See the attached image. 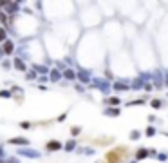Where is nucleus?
<instances>
[{
  "label": "nucleus",
  "instance_id": "obj_1",
  "mask_svg": "<svg viewBox=\"0 0 168 163\" xmlns=\"http://www.w3.org/2000/svg\"><path fill=\"white\" fill-rule=\"evenodd\" d=\"M9 143H11V145H27L29 142H27L26 138H11Z\"/></svg>",
  "mask_w": 168,
  "mask_h": 163
},
{
  "label": "nucleus",
  "instance_id": "obj_2",
  "mask_svg": "<svg viewBox=\"0 0 168 163\" xmlns=\"http://www.w3.org/2000/svg\"><path fill=\"white\" fill-rule=\"evenodd\" d=\"M60 149H62V143L56 142V139H53V142L47 143V150H60Z\"/></svg>",
  "mask_w": 168,
  "mask_h": 163
},
{
  "label": "nucleus",
  "instance_id": "obj_3",
  "mask_svg": "<svg viewBox=\"0 0 168 163\" xmlns=\"http://www.w3.org/2000/svg\"><path fill=\"white\" fill-rule=\"evenodd\" d=\"M13 49H15V45H13V42H9V40H6V42H4V53H6V55H11V53H13Z\"/></svg>",
  "mask_w": 168,
  "mask_h": 163
},
{
  "label": "nucleus",
  "instance_id": "obj_4",
  "mask_svg": "<svg viewBox=\"0 0 168 163\" xmlns=\"http://www.w3.org/2000/svg\"><path fill=\"white\" fill-rule=\"evenodd\" d=\"M107 161H109V163H119V156H117V152H110V154L107 156Z\"/></svg>",
  "mask_w": 168,
  "mask_h": 163
},
{
  "label": "nucleus",
  "instance_id": "obj_5",
  "mask_svg": "<svg viewBox=\"0 0 168 163\" xmlns=\"http://www.w3.org/2000/svg\"><path fill=\"white\" fill-rule=\"evenodd\" d=\"M15 67H16V69H20V71H26V65H23V62H22V60H15Z\"/></svg>",
  "mask_w": 168,
  "mask_h": 163
},
{
  "label": "nucleus",
  "instance_id": "obj_6",
  "mask_svg": "<svg viewBox=\"0 0 168 163\" xmlns=\"http://www.w3.org/2000/svg\"><path fill=\"white\" fill-rule=\"evenodd\" d=\"M0 22H2V24H7V16L2 15V11H0Z\"/></svg>",
  "mask_w": 168,
  "mask_h": 163
},
{
  "label": "nucleus",
  "instance_id": "obj_7",
  "mask_svg": "<svg viewBox=\"0 0 168 163\" xmlns=\"http://www.w3.org/2000/svg\"><path fill=\"white\" fill-rule=\"evenodd\" d=\"M65 76H67V78H74V73L70 71V69H67V71H65Z\"/></svg>",
  "mask_w": 168,
  "mask_h": 163
},
{
  "label": "nucleus",
  "instance_id": "obj_8",
  "mask_svg": "<svg viewBox=\"0 0 168 163\" xmlns=\"http://www.w3.org/2000/svg\"><path fill=\"white\" fill-rule=\"evenodd\" d=\"M145 156H147V150H139V152H137V158H139V159H143Z\"/></svg>",
  "mask_w": 168,
  "mask_h": 163
},
{
  "label": "nucleus",
  "instance_id": "obj_9",
  "mask_svg": "<svg viewBox=\"0 0 168 163\" xmlns=\"http://www.w3.org/2000/svg\"><path fill=\"white\" fill-rule=\"evenodd\" d=\"M4 38H6V29L2 27V29H0V42H2Z\"/></svg>",
  "mask_w": 168,
  "mask_h": 163
},
{
  "label": "nucleus",
  "instance_id": "obj_10",
  "mask_svg": "<svg viewBox=\"0 0 168 163\" xmlns=\"http://www.w3.org/2000/svg\"><path fill=\"white\" fill-rule=\"evenodd\" d=\"M109 103H110V105H117V103H119V100H117V98H110V100H109Z\"/></svg>",
  "mask_w": 168,
  "mask_h": 163
},
{
  "label": "nucleus",
  "instance_id": "obj_11",
  "mask_svg": "<svg viewBox=\"0 0 168 163\" xmlns=\"http://www.w3.org/2000/svg\"><path fill=\"white\" fill-rule=\"evenodd\" d=\"M7 96H9L7 91H0V98H7Z\"/></svg>",
  "mask_w": 168,
  "mask_h": 163
},
{
  "label": "nucleus",
  "instance_id": "obj_12",
  "mask_svg": "<svg viewBox=\"0 0 168 163\" xmlns=\"http://www.w3.org/2000/svg\"><path fill=\"white\" fill-rule=\"evenodd\" d=\"M109 116H117V111H116V109H110V111H109Z\"/></svg>",
  "mask_w": 168,
  "mask_h": 163
},
{
  "label": "nucleus",
  "instance_id": "obj_13",
  "mask_svg": "<svg viewBox=\"0 0 168 163\" xmlns=\"http://www.w3.org/2000/svg\"><path fill=\"white\" fill-rule=\"evenodd\" d=\"M73 134H74V136L80 134V127H73Z\"/></svg>",
  "mask_w": 168,
  "mask_h": 163
}]
</instances>
